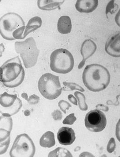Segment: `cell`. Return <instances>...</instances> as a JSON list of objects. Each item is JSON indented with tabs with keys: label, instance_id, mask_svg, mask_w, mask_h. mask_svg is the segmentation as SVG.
I'll use <instances>...</instances> for the list:
<instances>
[{
	"label": "cell",
	"instance_id": "obj_1",
	"mask_svg": "<svg viewBox=\"0 0 120 157\" xmlns=\"http://www.w3.org/2000/svg\"><path fill=\"white\" fill-rule=\"evenodd\" d=\"M82 81L85 87L93 92L105 90L111 82L109 70L101 65L92 64L85 67L82 74Z\"/></svg>",
	"mask_w": 120,
	"mask_h": 157
},
{
	"label": "cell",
	"instance_id": "obj_2",
	"mask_svg": "<svg viewBox=\"0 0 120 157\" xmlns=\"http://www.w3.org/2000/svg\"><path fill=\"white\" fill-rule=\"evenodd\" d=\"M25 77V71L19 56L6 61L0 67V82L6 87L14 88L21 85Z\"/></svg>",
	"mask_w": 120,
	"mask_h": 157
},
{
	"label": "cell",
	"instance_id": "obj_3",
	"mask_svg": "<svg viewBox=\"0 0 120 157\" xmlns=\"http://www.w3.org/2000/svg\"><path fill=\"white\" fill-rule=\"evenodd\" d=\"M50 67L58 74L69 73L74 67V58L70 52L65 49H58L51 54Z\"/></svg>",
	"mask_w": 120,
	"mask_h": 157
},
{
	"label": "cell",
	"instance_id": "obj_4",
	"mask_svg": "<svg viewBox=\"0 0 120 157\" xmlns=\"http://www.w3.org/2000/svg\"><path fill=\"white\" fill-rule=\"evenodd\" d=\"M14 45L15 51L20 54L26 68H31L36 64L40 51L33 37H29L23 41L16 42Z\"/></svg>",
	"mask_w": 120,
	"mask_h": 157
},
{
	"label": "cell",
	"instance_id": "obj_5",
	"mask_svg": "<svg viewBox=\"0 0 120 157\" xmlns=\"http://www.w3.org/2000/svg\"><path fill=\"white\" fill-rule=\"evenodd\" d=\"M38 88L42 95L49 100L58 98L62 91L59 77L51 73H46L41 77Z\"/></svg>",
	"mask_w": 120,
	"mask_h": 157
},
{
	"label": "cell",
	"instance_id": "obj_6",
	"mask_svg": "<svg viewBox=\"0 0 120 157\" xmlns=\"http://www.w3.org/2000/svg\"><path fill=\"white\" fill-rule=\"evenodd\" d=\"M24 26L25 23L23 19L15 13H9L0 18V34L7 40H15L13 36V32Z\"/></svg>",
	"mask_w": 120,
	"mask_h": 157
},
{
	"label": "cell",
	"instance_id": "obj_7",
	"mask_svg": "<svg viewBox=\"0 0 120 157\" xmlns=\"http://www.w3.org/2000/svg\"><path fill=\"white\" fill-rule=\"evenodd\" d=\"M36 147L32 139L26 134H22L16 137L11 149V157H34Z\"/></svg>",
	"mask_w": 120,
	"mask_h": 157
},
{
	"label": "cell",
	"instance_id": "obj_8",
	"mask_svg": "<svg viewBox=\"0 0 120 157\" xmlns=\"http://www.w3.org/2000/svg\"><path fill=\"white\" fill-rule=\"evenodd\" d=\"M22 106L21 100L17 95L7 92L0 94V113L5 117H11L17 114Z\"/></svg>",
	"mask_w": 120,
	"mask_h": 157
},
{
	"label": "cell",
	"instance_id": "obj_9",
	"mask_svg": "<svg viewBox=\"0 0 120 157\" xmlns=\"http://www.w3.org/2000/svg\"><path fill=\"white\" fill-rule=\"evenodd\" d=\"M84 124L90 131L101 132L104 130L107 125L106 116L99 109L91 110L85 116Z\"/></svg>",
	"mask_w": 120,
	"mask_h": 157
},
{
	"label": "cell",
	"instance_id": "obj_10",
	"mask_svg": "<svg viewBox=\"0 0 120 157\" xmlns=\"http://www.w3.org/2000/svg\"><path fill=\"white\" fill-rule=\"evenodd\" d=\"M13 124L11 117H0V155L6 153L9 148Z\"/></svg>",
	"mask_w": 120,
	"mask_h": 157
},
{
	"label": "cell",
	"instance_id": "obj_11",
	"mask_svg": "<svg viewBox=\"0 0 120 157\" xmlns=\"http://www.w3.org/2000/svg\"><path fill=\"white\" fill-rule=\"evenodd\" d=\"M97 48L96 44L91 39H86L83 42L81 49V53L82 56L83 60L79 64L78 66L79 69L82 68L86 60L95 53Z\"/></svg>",
	"mask_w": 120,
	"mask_h": 157
},
{
	"label": "cell",
	"instance_id": "obj_12",
	"mask_svg": "<svg viewBox=\"0 0 120 157\" xmlns=\"http://www.w3.org/2000/svg\"><path fill=\"white\" fill-rule=\"evenodd\" d=\"M105 50L107 54L112 57H120V33L108 39L105 44Z\"/></svg>",
	"mask_w": 120,
	"mask_h": 157
},
{
	"label": "cell",
	"instance_id": "obj_13",
	"mask_svg": "<svg viewBox=\"0 0 120 157\" xmlns=\"http://www.w3.org/2000/svg\"><path fill=\"white\" fill-rule=\"evenodd\" d=\"M59 143L64 146L71 145L75 141V132L71 128L63 127L59 129L57 135Z\"/></svg>",
	"mask_w": 120,
	"mask_h": 157
},
{
	"label": "cell",
	"instance_id": "obj_14",
	"mask_svg": "<svg viewBox=\"0 0 120 157\" xmlns=\"http://www.w3.org/2000/svg\"><path fill=\"white\" fill-rule=\"evenodd\" d=\"M98 0H78L75 4L76 10L82 13H91L96 10Z\"/></svg>",
	"mask_w": 120,
	"mask_h": 157
},
{
	"label": "cell",
	"instance_id": "obj_15",
	"mask_svg": "<svg viewBox=\"0 0 120 157\" xmlns=\"http://www.w3.org/2000/svg\"><path fill=\"white\" fill-rule=\"evenodd\" d=\"M72 28L71 20L69 16L64 15L60 17L57 23L58 32L62 34H67L71 33Z\"/></svg>",
	"mask_w": 120,
	"mask_h": 157
},
{
	"label": "cell",
	"instance_id": "obj_16",
	"mask_svg": "<svg viewBox=\"0 0 120 157\" xmlns=\"http://www.w3.org/2000/svg\"><path fill=\"white\" fill-rule=\"evenodd\" d=\"M65 1H38V7L43 10L50 11L60 8Z\"/></svg>",
	"mask_w": 120,
	"mask_h": 157
},
{
	"label": "cell",
	"instance_id": "obj_17",
	"mask_svg": "<svg viewBox=\"0 0 120 157\" xmlns=\"http://www.w3.org/2000/svg\"><path fill=\"white\" fill-rule=\"evenodd\" d=\"M42 21L40 17L36 16L30 19L28 21L26 26H25V31L24 32V37L27 36L30 33L36 31L41 26Z\"/></svg>",
	"mask_w": 120,
	"mask_h": 157
},
{
	"label": "cell",
	"instance_id": "obj_18",
	"mask_svg": "<svg viewBox=\"0 0 120 157\" xmlns=\"http://www.w3.org/2000/svg\"><path fill=\"white\" fill-rule=\"evenodd\" d=\"M40 145L43 147L51 148L55 145L54 135L51 131L44 133L40 139Z\"/></svg>",
	"mask_w": 120,
	"mask_h": 157
},
{
	"label": "cell",
	"instance_id": "obj_19",
	"mask_svg": "<svg viewBox=\"0 0 120 157\" xmlns=\"http://www.w3.org/2000/svg\"><path fill=\"white\" fill-rule=\"evenodd\" d=\"M48 157H73L69 151L62 147H58L50 152Z\"/></svg>",
	"mask_w": 120,
	"mask_h": 157
},
{
	"label": "cell",
	"instance_id": "obj_20",
	"mask_svg": "<svg viewBox=\"0 0 120 157\" xmlns=\"http://www.w3.org/2000/svg\"><path fill=\"white\" fill-rule=\"evenodd\" d=\"M74 95L78 100L79 108L82 111H86L88 109V105L85 102V97L84 95L81 92L76 91L74 93Z\"/></svg>",
	"mask_w": 120,
	"mask_h": 157
},
{
	"label": "cell",
	"instance_id": "obj_21",
	"mask_svg": "<svg viewBox=\"0 0 120 157\" xmlns=\"http://www.w3.org/2000/svg\"><path fill=\"white\" fill-rule=\"evenodd\" d=\"M64 87L62 88L63 91H73V90H79L81 92H84V90L83 87L75 83L67 82L63 83Z\"/></svg>",
	"mask_w": 120,
	"mask_h": 157
},
{
	"label": "cell",
	"instance_id": "obj_22",
	"mask_svg": "<svg viewBox=\"0 0 120 157\" xmlns=\"http://www.w3.org/2000/svg\"><path fill=\"white\" fill-rule=\"evenodd\" d=\"M118 9H119V6L114 2V0L111 1L107 4L106 7V14L107 18H108V13H110L111 14H113L118 10Z\"/></svg>",
	"mask_w": 120,
	"mask_h": 157
},
{
	"label": "cell",
	"instance_id": "obj_23",
	"mask_svg": "<svg viewBox=\"0 0 120 157\" xmlns=\"http://www.w3.org/2000/svg\"><path fill=\"white\" fill-rule=\"evenodd\" d=\"M25 26L20 27L18 29H16L13 32V36L14 39H23L25 37L24 36V32L25 31Z\"/></svg>",
	"mask_w": 120,
	"mask_h": 157
},
{
	"label": "cell",
	"instance_id": "obj_24",
	"mask_svg": "<svg viewBox=\"0 0 120 157\" xmlns=\"http://www.w3.org/2000/svg\"><path fill=\"white\" fill-rule=\"evenodd\" d=\"M58 106L61 109L62 111H63L64 114H66L67 110H69L70 108L72 106L69 102L64 100H62L59 101L58 103Z\"/></svg>",
	"mask_w": 120,
	"mask_h": 157
},
{
	"label": "cell",
	"instance_id": "obj_25",
	"mask_svg": "<svg viewBox=\"0 0 120 157\" xmlns=\"http://www.w3.org/2000/svg\"><path fill=\"white\" fill-rule=\"evenodd\" d=\"M77 118L74 116V113H72L67 116L62 122L63 124L73 125L76 121Z\"/></svg>",
	"mask_w": 120,
	"mask_h": 157
},
{
	"label": "cell",
	"instance_id": "obj_26",
	"mask_svg": "<svg viewBox=\"0 0 120 157\" xmlns=\"http://www.w3.org/2000/svg\"><path fill=\"white\" fill-rule=\"evenodd\" d=\"M116 148V143L114 138H111L109 140L107 147V150L109 153H112L115 150Z\"/></svg>",
	"mask_w": 120,
	"mask_h": 157
},
{
	"label": "cell",
	"instance_id": "obj_27",
	"mask_svg": "<svg viewBox=\"0 0 120 157\" xmlns=\"http://www.w3.org/2000/svg\"><path fill=\"white\" fill-rule=\"evenodd\" d=\"M40 98L36 95H32L28 98L27 101L30 105H36L39 101Z\"/></svg>",
	"mask_w": 120,
	"mask_h": 157
},
{
	"label": "cell",
	"instance_id": "obj_28",
	"mask_svg": "<svg viewBox=\"0 0 120 157\" xmlns=\"http://www.w3.org/2000/svg\"><path fill=\"white\" fill-rule=\"evenodd\" d=\"M52 116L54 120H55V121L61 120L62 119V113L61 111L58 110V109L54 111L52 113Z\"/></svg>",
	"mask_w": 120,
	"mask_h": 157
},
{
	"label": "cell",
	"instance_id": "obj_29",
	"mask_svg": "<svg viewBox=\"0 0 120 157\" xmlns=\"http://www.w3.org/2000/svg\"><path fill=\"white\" fill-rule=\"evenodd\" d=\"M68 98L71 103H72L73 104L75 105H78V102H77L78 100H77L76 98L74 97L73 95H69V96H68Z\"/></svg>",
	"mask_w": 120,
	"mask_h": 157
},
{
	"label": "cell",
	"instance_id": "obj_30",
	"mask_svg": "<svg viewBox=\"0 0 120 157\" xmlns=\"http://www.w3.org/2000/svg\"><path fill=\"white\" fill-rule=\"evenodd\" d=\"M96 109L99 110H102V111H109V107L108 106L102 105V104H99L96 106Z\"/></svg>",
	"mask_w": 120,
	"mask_h": 157
},
{
	"label": "cell",
	"instance_id": "obj_31",
	"mask_svg": "<svg viewBox=\"0 0 120 157\" xmlns=\"http://www.w3.org/2000/svg\"><path fill=\"white\" fill-rule=\"evenodd\" d=\"M5 48L4 44L2 43L0 44V57H1L2 56V53L3 52L5 51Z\"/></svg>",
	"mask_w": 120,
	"mask_h": 157
},
{
	"label": "cell",
	"instance_id": "obj_32",
	"mask_svg": "<svg viewBox=\"0 0 120 157\" xmlns=\"http://www.w3.org/2000/svg\"><path fill=\"white\" fill-rule=\"evenodd\" d=\"M80 157H94V156L89 152H83L80 155Z\"/></svg>",
	"mask_w": 120,
	"mask_h": 157
},
{
	"label": "cell",
	"instance_id": "obj_33",
	"mask_svg": "<svg viewBox=\"0 0 120 157\" xmlns=\"http://www.w3.org/2000/svg\"><path fill=\"white\" fill-rule=\"evenodd\" d=\"M21 96L22 97L24 98V99H25V100H27L28 97V96H27V94H25V93H23V94H22Z\"/></svg>",
	"mask_w": 120,
	"mask_h": 157
},
{
	"label": "cell",
	"instance_id": "obj_34",
	"mask_svg": "<svg viewBox=\"0 0 120 157\" xmlns=\"http://www.w3.org/2000/svg\"><path fill=\"white\" fill-rule=\"evenodd\" d=\"M1 2V1H0V2Z\"/></svg>",
	"mask_w": 120,
	"mask_h": 157
}]
</instances>
